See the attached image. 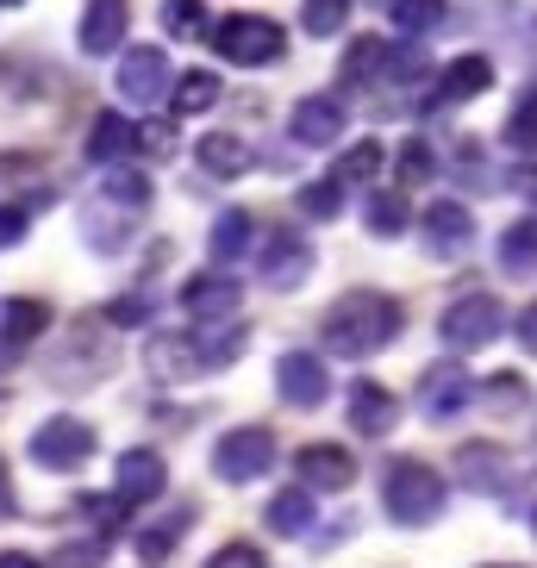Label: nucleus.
I'll use <instances>...</instances> for the list:
<instances>
[{
	"instance_id": "1",
	"label": "nucleus",
	"mask_w": 537,
	"mask_h": 568,
	"mask_svg": "<svg viewBox=\"0 0 537 568\" xmlns=\"http://www.w3.org/2000/svg\"><path fill=\"white\" fill-rule=\"evenodd\" d=\"M401 337V301L394 294H369V287H356L332 313L320 318V344L332 356H375L387 351Z\"/></svg>"
},
{
	"instance_id": "2",
	"label": "nucleus",
	"mask_w": 537,
	"mask_h": 568,
	"mask_svg": "<svg viewBox=\"0 0 537 568\" xmlns=\"http://www.w3.org/2000/svg\"><path fill=\"white\" fill-rule=\"evenodd\" d=\"M382 506L394 525H437V513H444V475L432 463H419V456H406V463L387 468Z\"/></svg>"
},
{
	"instance_id": "3",
	"label": "nucleus",
	"mask_w": 537,
	"mask_h": 568,
	"mask_svg": "<svg viewBox=\"0 0 537 568\" xmlns=\"http://www.w3.org/2000/svg\"><path fill=\"white\" fill-rule=\"evenodd\" d=\"M213 51L237 69H268L287 57V32L268 13H225L213 26Z\"/></svg>"
},
{
	"instance_id": "4",
	"label": "nucleus",
	"mask_w": 537,
	"mask_h": 568,
	"mask_svg": "<svg viewBox=\"0 0 537 568\" xmlns=\"http://www.w3.org/2000/svg\"><path fill=\"white\" fill-rule=\"evenodd\" d=\"M268 463H275V432H268V425H237V432H225L213 444V475L225 487L263 481Z\"/></svg>"
},
{
	"instance_id": "5",
	"label": "nucleus",
	"mask_w": 537,
	"mask_h": 568,
	"mask_svg": "<svg viewBox=\"0 0 537 568\" xmlns=\"http://www.w3.org/2000/svg\"><path fill=\"white\" fill-rule=\"evenodd\" d=\"M26 456H32L38 468H51V475H75V468L94 456V425H88V418L57 413V418H44V425L32 432Z\"/></svg>"
},
{
	"instance_id": "6",
	"label": "nucleus",
	"mask_w": 537,
	"mask_h": 568,
	"mask_svg": "<svg viewBox=\"0 0 537 568\" xmlns=\"http://www.w3.org/2000/svg\"><path fill=\"white\" fill-rule=\"evenodd\" d=\"M256 275H263L268 294H294V287L313 275V251H306V237L287 232V225H268L263 256H256Z\"/></svg>"
},
{
	"instance_id": "7",
	"label": "nucleus",
	"mask_w": 537,
	"mask_h": 568,
	"mask_svg": "<svg viewBox=\"0 0 537 568\" xmlns=\"http://www.w3.org/2000/svg\"><path fill=\"white\" fill-rule=\"evenodd\" d=\"M500 301H494V294H463V301H450L444 306V325H437V332H444V344H450V351H482V344H494V337H500Z\"/></svg>"
},
{
	"instance_id": "8",
	"label": "nucleus",
	"mask_w": 537,
	"mask_h": 568,
	"mask_svg": "<svg viewBox=\"0 0 537 568\" xmlns=\"http://www.w3.org/2000/svg\"><path fill=\"white\" fill-rule=\"evenodd\" d=\"M119 101L125 106H156L169 94V57L156 51V44H132V51H119Z\"/></svg>"
},
{
	"instance_id": "9",
	"label": "nucleus",
	"mask_w": 537,
	"mask_h": 568,
	"mask_svg": "<svg viewBox=\"0 0 537 568\" xmlns=\"http://www.w3.org/2000/svg\"><path fill=\"white\" fill-rule=\"evenodd\" d=\"M275 387H282V400L294 406V413H313V406H325V394H332V368L313 351H282L275 356Z\"/></svg>"
},
{
	"instance_id": "10",
	"label": "nucleus",
	"mask_w": 537,
	"mask_h": 568,
	"mask_svg": "<svg viewBox=\"0 0 537 568\" xmlns=\"http://www.w3.org/2000/svg\"><path fill=\"white\" fill-rule=\"evenodd\" d=\"M419 244L437 256V263H456V256L475 244V213L463 201H437L419 213Z\"/></svg>"
},
{
	"instance_id": "11",
	"label": "nucleus",
	"mask_w": 537,
	"mask_h": 568,
	"mask_svg": "<svg viewBox=\"0 0 537 568\" xmlns=\"http://www.w3.org/2000/svg\"><path fill=\"white\" fill-rule=\"evenodd\" d=\"M469 368L456 363V356H437L432 368L419 375V406H425V418L432 425H444V418H456L463 406H469Z\"/></svg>"
},
{
	"instance_id": "12",
	"label": "nucleus",
	"mask_w": 537,
	"mask_h": 568,
	"mask_svg": "<svg viewBox=\"0 0 537 568\" xmlns=\"http://www.w3.org/2000/svg\"><path fill=\"white\" fill-rule=\"evenodd\" d=\"M169 487V463L156 450H119L113 456V500L119 506H144Z\"/></svg>"
},
{
	"instance_id": "13",
	"label": "nucleus",
	"mask_w": 537,
	"mask_h": 568,
	"mask_svg": "<svg viewBox=\"0 0 537 568\" xmlns=\"http://www.w3.org/2000/svg\"><path fill=\"white\" fill-rule=\"evenodd\" d=\"M125 32H132V7L125 0H88L82 26H75V44H82V57H113L125 44Z\"/></svg>"
},
{
	"instance_id": "14",
	"label": "nucleus",
	"mask_w": 537,
	"mask_h": 568,
	"mask_svg": "<svg viewBox=\"0 0 537 568\" xmlns=\"http://www.w3.org/2000/svg\"><path fill=\"white\" fill-rule=\"evenodd\" d=\"M344 125H351V106L332 101V94H306V101L294 106V119H287L294 144H313V151L337 144V138H344Z\"/></svg>"
},
{
	"instance_id": "15",
	"label": "nucleus",
	"mask_w": 537,
	"mask_h": 568,
	"mask_svg": "<svg viewBox=\"0 0 537 568\" xmlns=\"http://www.w3.org/2000/svg\"><path fill=\"white\" fill-rule=\"evenodd\" d=\"M294 468H301V487L313 494H344V487L356 481V456L344 450V444H306L301 456H294Z\"/></svg>"
},
{
	"instance_id": "16",
	"label": "nucleus",
	"mask_w": 537,
	"mask_h": 568,
	"mask_svg": "<svg viewBox=\"0 0 537 568\" xmlns=\"http://www.w3.org/2000/svg\"><path fill=\"white\" fill-rule=\"evenodd\" d=\"M182 306L194 318H206V325H219V318H237V282L225 275V268H206V275H194V282L182 287Z\"/></svg>"
},
{
	"instance_id": "17",
	"label": "nucleus",
	"mask_w": 537,
	"mask_h": 568,
	"mask_svg": "<svg viewBox=\"0 0 537 568\" xmlns=\"http://www.w3.org/2000/svg\"><path fill=\"white\" fill-rule=\"evenodd\" d=\"M394 425H401V406H394V394H387L382 382H351V432L387 437Z\"/></svg>"
},
{
	"instance_id": "18",
	"label": "nucleus",
	"mask_w": 537,
	"mask_h": 568,
	"mask_svg": "<svg viewBox=\"0 0 537 568\" xmlns=\"http://www.w3.org/2000/svg\"><path fill=\"white\" fill-rule=\"evenodd\" d=\"M456 475L469 487H482V494H500V487L513 481V456H506L500 444H463V450H456Z\"/></svg>"
},
{
	"instance_id": "19",
	"label": "nucleus",
	"mask_w": 537,
	"mask_h": 568,
	"mask_svg": "<svg viewBox=\"0 0 537 568\" xmlns=\"http://www.w3.org/2000/svg\"><path fill=\"white\" fill-rule=\"evenodd\" d=\"M151 375H156V382H194V375H206L194 337H182V332L151 337Z\"/></svg>"
},
{
	"instance_id": "20",
	"label": "nucleus",
	"mask_w": 537,
	"mask_h": 568,
	"mask_svg": "<svg viewBox=\"0 0 537 568\" xmlns=\"http://www.w3.org/2000/svg\"><path fill=\"white\" fill-rule=\"evenodd\" d=\"M313 518H320V506H313L306 487H282V494L263 506V525L275 537H306V531H313Z\"/></svg>"
},
{
	"instance_id": "21",
	"label": "nucleus",
	"mask_w": 537,
	"mask_h": 568,
	"mask_svg": "<svg viewBox=\"0 0 537 568\" xmlns=\"http://www.w3.org/2000/svg\"><path fill=\"white\" fill-rule=\"evenodd\" d=\"M251 237H256L251 213H244V206H225V213L213 219V232H206V244H213V268L237 263V256H251Z\"/></svg>"
},
{
	"instance_id": "22",
	"label": "nucleus",
	"mask_w": 537,
	"mask_h": 568,
	"mask_svg": "<svg viewBox=\"0 0 537 568\" xmlns=\"http://www.w3.org/2000/svg\"><path fill=\"white\" fill-rule=\"evenodd\" d=\"M487 88H494V63H487V57H456V63L444 69V82H437V101L456 106V101L487 94Z\"/></svg>"
},
{
	"instance_id": "23",
	"label": "nucleus",
	"mask_w": 537,
	"mask_h": 568,
	"mask_svg": "<svg viewBox=\"0 0 537 568\" xmlns=\"http://www.w3.org/2000/svg\"><path fill=\"white\" fill-rule=\"evenodd\" d=\"M82 237H88V251L119 256V244L132 237V213H119V206H82Z\"/></svg>"
},
{
	"instance_id": "24",
	"label": "nucleus",
	"mask_w": 537,
	"mask_h": 568,
	"mask_svg": "<svg viewBox=\"0 0 537 568\" xmlns=\"http://www.w3.org/2000/svg\"><path fill=\"white\" fill-rule=\"evenodd\" d=\"M201 169H206V175H219V182H237V175L251 169V151H244V138H232V132L201 138Z\"/></svg>"
},
{
	"instance_id": "25",
	"label": "nucleus",
	"mask_w": 537,
	"mask_h": 568,
	"mask_svg": "<svg viewBox=\"0 0 537 568\" xmlns=\"http://www.w3.org/2000/svg\"><path fill=\"white\" fill-rule=\"evenodd\" d=\"M500 268L506 275H537V219H513L500 232Z\"/></svg>"
},
{
	"instance_id": "26",
	"label": "nucleus",
	"mask_w": 537,
	"mask_h": 568,
	"mask_svg": "<svg viewBox=\"0 0 537 568\" xmlns=\"http://www.w3.org/2000/svg\"><path fill=\"white\" fill-rule=\"evenodd\" d=\"M132 144H138V132L119 113H101V119H94V132H88V156H94V163H107V169L132 151Z\"/></svg>"
},
{
	"instance_id": "27",
	"label": "nucleus",
	"mask_w": 537,
	"mask_h": 568,
	"mask_svg": "<svg viewBox=\"0 0 537 568\" xmlns=\"http://www.w3.org/2000/svg\"><path fill=\"white\" fill-rule=\"evenodd\" d=\"M382 144H375V138H363V144H351V151L337 156V169H332V182L337 187H369L375 175H382Z\"/></svg>"
},
{
	"instance_id": "28",
	"label": "nucleus",
	"mask_w": 537,
	"mask_h": 568,
	"mask_svg": "<svg viewBox=\"0 0 537 568\" xmlns=\"http://www.w3.org/2000/svg\"><path fill=\"white\" fill-rule=\"evenodd\" d=\"M169 106L182 119H194V113H206V106H219V75L213 69H188L182 82H175V94H169Z\"/></svg>"
},
{
	"instance_id": "29",
	"label": "nucleus",
	"mask_w": 537,
	"mask_h": 568,
	"mask_svg": "<svg viewBox=\"0 0 537 568\" xmlns=\"http://www.w3.org/2000/svg\"><path fill=\"white\" fill-rule=\"evenodd\" d=\"M387 44L382 38H356L351 51H344V88H363V82H375V75H387Z\"/></svg>"
},
{
	"instance_id": "30",
	"label": "nucleus",
	"mask_w": 537,
	"mask_h": 568,
	"mask_svg": "<svg viewBox=\"0 0 537 568\" xmlns=\"http://www.w3.org/2000/svg\"><path fill=\"white\" fill-rule=\"evenodd\" d=\"M44 325H51V306L32 301V294L26 301H7V313H0V337H13V344H32Z\"/></svg>"
},
{
	"instance_id": "31",
	"label": "nucleus",
	"mask_w": 537,
	"mask_h": 568,
	"mask_svg": "<svg viewBox=\"0 0 537 568\" xmlns=\"http://www.w3.org/2000/svg\"><path fill=\"white\" fill-rule=\"evenodd\" d=\"M363 225H369L375 237H401L406 225H413V206H406V194H369Z\"/></svg>"
},
{
	"instance_id": "32",
	"label": "nucleus",
	"mask_w": 537,
	"mask_h": 568,
	"mask_svg": "<svg viewBox=\"0 0 537 568\" xmlns=\"http://www.w3.org/2000/svg\"><path fill=\"white\" fill-rule=\"evenodd\" d=\"M107 206H125V213H144L151 206V175H138V169H107Z\"/></svg>"
},
{
	"instance_id": "33",
	"label": "nucleus",
	"mask_w": 537,
	"mask_h": 568,
	"mask_svg": "<svg viewBox=\"0 0 537 568\" xmlns=\"http://www.w3.org/2000/svg\"><path fill=\"white\" fill-rule=\"evenodd\" d=\"M475 394H482V406H487V413H519V406L531 400V387H525V375H513V368H500V375H487V382L475 387Z\"/></svg>"
},
{
	"instance_id": "34",
	"label": "nucleus",
	"mask_w": 537,
	"mask_h": 568,
	"mask_svg": "<svg viewBox=\"0 0 537 568\" xmlns=\"http://www.w3.org/2000/svg\"><path fill=\"white\" fill-rule=\"evenodd\" d=\"M188 525H194V506H182L175 518H163V525H151V531L138 537V556H144V562H163V556L175 550V544H182V531H188Z\"/></svg>"
},
{
	"instance_id": "35",
	"label": "nucleus",
	"mask_w": 537,
	"mask_h": 568,
	"mask_svg": "<svg viewBox=\"0 0 537 568\" xmlns=\"http://www.w3.org/2000/svg\"><path fill=\"white\" fill-rule=\"evenodd\" d=\"M344 19H351V0H306L301 26L313 38H337V32H344Z\"/></svg>"
},
{
	"instance_id": "36",
	"label": "nucleus",
	"mask_w": 537,
	"mask_h": 568,
	"mask_svg": "<svg viewBox=\"0 0 537 568\" xmlns=\"http://www.w3.org/2000/svg\"><path fill=\"white\" fill-rule=\"evenodd\" d=\"M156 13H163V32L169 38H194V32H201V0H163Z\"/></svg>"
},
{
	"instance_id": "37",
	"label": "nucleus",
	"mask_w": 537,
	"mask_h": 568,
	"mask_svg": "<svg viewBox=\"0 0 537 568\" xmlns=\"http://www.w3.org/2000/svg\"><path fill=\"white\" fill-rule=\"evenodd\" d=\"M394 26H401V32H432L437 0H394Z\"/></svg>"
},
{
	"instance_id": "38",
	"label": "nucleus",
	"mask_w": 537,
	"mask_h": 568,
	"mask_svg": "<svg viewBox=\"0 0 537 568\" xmlns=\"http://www.w3.org/2000/svg\"><path fill=\"white\" fill-rule=\"evenodd\" d=\"M144 318H151L144 294H119V301H107V325H119V332H138Z\"/></svg>"
},
{
	"instance_id": "39",
	"label": "nucleus",
	"mask_w": 537,
	"mask_h": 568,
	"mask_svg": "<svg viewBox=\"0 0 537 568\" xmlns=\"http://www.w3.org/2000/svg\"><path fill=\"white\" fill-rule=\"evenodd\" d=\"M425 175H437L432 144H419V138H406V144H401V182H425Z\"/></svg>"
},
{
	"instance_id": "40",
	"label": "nucleus",
	"mask_w": 537,
	"mask_h": 568,
	"mask_svg": "<svg viewBox=\"0 0 537 568\" xmlns=\"http://www.w3.org/2000/svg\"><path fill=\"white\" fill-rule=\"evenodd\" d=\"M301 213L306 219H337V182H306L301 187Z\"/></svg>"
},
{
	"instance_id": "41",
	"label": "nucleus",
	"mask_w": 537,
	"mask_h": 568,
	"mask_svg": "<svg viewBox=\"0 0 537 568\" xmlns=\"http://www.w3.org/2000/svg\"><path fill=\"white\" fill-rule=\"evenodd\" d=\"M101 562H107L101 537H82V544H63V550H57V568H101Z\"/></svg>"
},
{
	"instance_id": "42",
	"label": "nucleus",
	"mask_w": 537,
	"mask_h": 568,
	"mask_svg": "<svg viewBox=\"0 0 537 568\" xmlns=\"http://www.w3.org/2000/svg\"><path fill=\"white\" fill-rule=\"evenodd\" d=\"M206 568H268V556L256 544H225L219 556H206Z\"/></svg>"
},
{
	"instance_id": "43",
	"label": "nucleus",
	"mask_w": 537,
	"mask_h": 568,
	"mask_svg": "<svg viewBox=\"0 0 537 568\" xmlns=\"http://www.w3.org/2000/svg\"><path fill=\"white\" fill-rule=\"evenodd\" d=\"M506 144H513L519 156H537V119L531 113H513V119H506Z\"/></svg>"
},
{
	"instance_id": "44",
	"label": "nucleus",
	"mask_w": 537,
	"mask_h": 568,
	"mask_svg": "<svg viewBox=\"0 0 537 568\" xmlns=\"http://www.w3.org/2000/svg\"><path fill=\"white\" fill-rule=\"evenodd\" d=\"M26 232H32V213H26V206H0V251L19 244Z\"/></svg>"
},
{
	"instance_id": "45",
	"label": "nucleus",
	"mask_w": 537,
	"mask_h": 568,
	"mask_svg": "<svg viewBox=\"0 0 537 568\" xmlns=\"http://www.w3.org/2000/svg\"><path fill=\"white\" fill-rule=\"evenodd\" d=\"M519 344L537 356V306H525V313H519Z\"/></svg>"
},
{
	"instance_id": "46",
	"label": "nucleus",
	"mask_w": 537,
	"mask_h": 568,
	"mask_svg": "<svg viewBox=\"0 0 537 568\" xmlns=\"http://www.w3.org/2000/svg\"><path fill=\"white\" fill-rule=\"evenodd\" d=\"M144 144H151V151H175V132H169V125H151V132H144Z\"/></svg>"
},
{
	"instance_id": "47",
	"label": "nucleus",
	"mask_w": 537,
	"mask_h": 568,
	"mask_svg": "<svg viewBox=\"0 0 537 568\" xmlns=\"http://www.w3.org/2000/svg\"><path fill=\"white\" fill-rule=\"evenodd\" d=\"M13 513V481H7V456H0V518Z\"/></svg>"
},
{
	"instance_id": "48",
	"label": "nucleus",
	"mask_w": 537,
	"mask_h": 568,
	"mask_svg": "<svg viewBox=\"0 0 537 568\" xmlns=\"http://www.w3.org/2000/svg\"><path fill=\"white\" fill-rule=\"evenodd\" d=\"M0 568H44L38 556H26V550H13V556H0Z\"/></svg>"
},
{
	"instance_id": "49",
	"label": "nucleus",
	"mask_w": 537,
	"mask_h": 568,
	"mask_svg": "<svg viewBox=\"0 0 537 568\" xmlns=\"http://www.w3.org/2000/svg\"><path fill=\"white\" fill-rule=\"evenodd\" d=\"M19 363V344H13V337H0V368H13Z\"/></svg>"
},
{
	"instance_id": "50",
	"label": "nucleus",
	"mask_w": 537,
	"mask_h": 568,
	"mask_svg": "<svg viewBox=\"0 0 537 568\" xmlns=\"http://www.w3.org/2000/svg\"><path fill=\"white\" fill-rule=\"evenodd\" d=\"M487 568H513V562H487Z\"/></svg>"
},
{
	"instance_id": "51",
	"label": "nucleus",
	"mask_w": 537,
	"mask_h": 568,
	"mask_svg": "<svg viewBox=\"0 0 537 568\" xmlns=\"http://www.w3.org/2000/svg\"><path fill=\"white\" fill-rule=\"evenodd\" d=\"M0 7H19V0H0Z\"/></svg>"
},
{
	"instance_id": "52",
	"label": "nucleus",
	"mask_w": 537,
	"mask_h": 568,
	"mask_svg": "<svg viewBox=\"0 0 537 568\" xmlns=\"http://www.w3.org/2000/svg\"><path fill=\"white\" fill-rule=\"evenodd\" d=\"M531 531H537V513H531Z\"/></svg>"
}]
</instances>
